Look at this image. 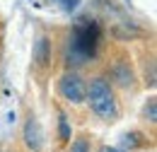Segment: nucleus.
Returning a JSON list of instances; mask_svg holds the SVG:
<instances>
[{
  "label": "nucleus",
  "mask_w": 157,
  "mask_h": 152,
  "mask_svg": "<svg viewBox=\"0 0 157 152\" xmlns=\"http://www.w3.org/2000/svg\"><path fill=\"white\" fill-rule=\"evenodd\" d=\"M99 39H101V29L94 19H78L73 27V34L68 39V46H65V63L73 68L90 63L97 56Z\"/></svg>",
  "instance_id": "nucleus-1"
},
{
  "label": "nucleus",
  "mask_w": 157,
  "mask_h": 152,
  "mask_svg": "<svg viewBox=\"0 0 157 152\" xmlns=\"http://www.w3.org/2000/svg\"><path fill=\"white\" fill-rule=\"evenodd\" d=\"M85 101H90L92 114L99 116L101 121H116L118 118V101L114 94V87L104 77H92L87 82V94Z\"/></svg>",
  "instance_id": "nucleus-2"
},
{
  "label": "nucleus",
  "mask_w": 157,
  "mask_h": 152,
  "mask_svg": "<svg viewBox=\"0 0 157 152\" xmlns=\"http://www.w3.org/2000/svg\"><path fill=\"white\" fill-rule=\"evenodd\" d=\"M58 94L65 99V101H70V104H82L85 101V94H87V82H85V77L75 73V70H70V73H65V75L58 80Z\"/></svg>",
  "instance_id": "nucleus-3"
},
{
  "label": "nucleus",
  "mask_w": 157,
  "mask_h": 152,
  "mask_svg": "<svg viewBox=\"0 0 157 152\" xmlns=\"http://www.w3.org/2000/svg\"><path fill=\"white\" fill-rule=\"evenodd\" d=\"M24 142L32 152H39L41 145H44V133H41V126L34 116H29V121L24 126Z\"/></svg>",
  "instance_id": "nucleus-4"
},
{
  "label": "nucleus",
  "mask_w": 157,
  "mask_h": 152,
  "mask_svg": "<svg viewBox=\"0 0 157 152\" xmlns=\"http://www.w3.org/2000/svg\"><path fill=\"white\" fill-rule=\"evenodd\" d=\"M111 80L116 82L118 87H123V89H128V87H133V70H131V65L126 63V60H118L116 65L111 68Z\"/></svg>",
  "instance_id": "nucleus-5"
},
{
  "label": "nucleus",
  "mask_w": 157,
  "mask_h": 152,
  "mask_svg": "<svg viewBox=\"0 0 157 152\" xmlns=\"http://www.w3.org/2000/svg\"><path fill=\"white\" fill-rule=\"evenodd\" d=\"M32 58H34V65H36V68H46V65L51 63V41L46 36L36 39L34 51H32Z\"/></svg>",
  "instance_id": "nucleus-6"
},
{
  "label": "nucleus",
  "mask_w": 157,
  "mask_h": 152,
  "mask_svg": "<svg viewBox=\"0 0 157 152\" xmlns=\"http://www.w3.org/2000/svg\"><path fill=\"white\" fill-rule=\"evenodd\" d=\"M143 116H145L150 123H155V121H157V104H155V97H150V99H147V104H145V109H143Z\"/></svg>",
  "instance_id": "nucleus-7"
},
{
  "label": "nucleus",
  "mask_w": 157,
  "mask_h": 152,
  "mask_svg": "<svg viewBox=\"0 0 157 152\" xmlns=\"http://www.w3.org/2000/svg\"><path fill=\"white\" fill-rule=\"evenodd\" d=\"M58 133H60V140H63V142L70 140V126H68V118L63 114L58 116Z\"/></svg>",
  "instance_id": "nucleus-8"
},
{
  "label": "nucleus",
  "mask_w": 157,
  "mask_h": 152,
  "mask_svg": "<svg viewBox=\"0 0 157 152\" xmlns=\"http://www.w3.org/2000/svg\"><path fill=\"white\" fill-rule=\"evenodd\" d=\"M70 152H90V138H87V135H80L78 140L73 142Z\"/></svg>",
  "instance_id": "nucleus-9"
},
{
  "label": "nucleus",
  "mask_w": 157,
  "mask_h": 152,
  "mask_svg": "<svg viewBox=\"0 0 157 152\" xmlns=\"http://www.w3.org/2000/svg\"><path fill=\"white\" fill-rule=\"evenodd\" d=\"M138 138H140L138 133H126L121 142H123V147H128V150H136V147H140V140H138Z\"/></svg>",
  "instance_id": "nucleus-10"
},
{
  "label": "nucleus",
  "mask_w": 157,
  "mask_h": 152,
  "mask_svg": "<svg viewBox=\"0 0 157 152\" xmlns=\"http://www.w3.org/2000/svg\"><path fill=\"white\" fill-rule=\"evenodd\" d=\"M99 152H126V150H118V147H106V145H104Z\"/></svg>",
  "instance_id": "nucleus-11"
}]
</instances>
